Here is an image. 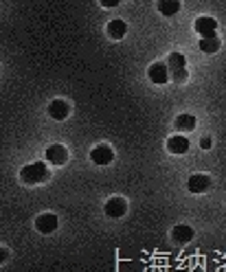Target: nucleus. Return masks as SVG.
I'll return each instance as SVG.
<instances>
[{
    "mask_svg": "<svg viewBox=\"0 0 226 272\" xmlns=\"http://www.w3.org/2000/svg\"><path fill=\"white\" fill-rule=\"evenodd\" d=\"M48 169L44 162H31L27 167L20 169V180L24 185H40V183H46L48 180Z\"/></svg>",
    "mask_w": 226,
    "mask_h": 272,
    "instance_id": "f257e3e1",
    "label": "nucleus"
},
{
    "mask_svg": "<svg viewBox=\"0 0 226 272\" xmlns=\"http://www.w3.org/2000/svg\"><path fill=\"white\" fill-rule=\"evenodd\" d=\"M167 68H169V77H172L176 84H182V81L187 79V60H184L182 53H169Z\"/></svg>",
    "mask_w": 226,
    "mask_h": 272,
    "instance_id": "f03ea898",
    "label": "nucleus"
},
{
    "mask_svg": "<svg viewBox=\"0 0 226 272\" xmlns=\"http://www.w3.org/2000/svg\"><path fill=\"white\" fill-rule=\"evenodd\" d=\"M147 75H149V81H152V84H158V86H160V84H167V79H169V68H167L165 62H156V64L149 66Z\"/></svg>",
    "mask_w": 226,
    "mask_h": 272,
    "instance_id": "7ed1b4c3",
    "label": "nucleus"
},
{
    "mask_svg": "<svg viewBox=\"0 0 226 272\" xmlns=\"http://www.w3.org/2000/svg\"><path fill=\"white\" fill-rule=\"evenodd\" d=\"M209 187H211V178H209L206 174H193L187 180V189L191 193H204Z\"/></svg>",
    "mask_w": 226,
    "mask_h": 272,
    "instance_id": "20e7f679",
    "label": "nucleus"
},
{
    "mask_svg": "<svg viewBox=\"0 0 226 272\" xmlns=\"http://www.w3.org/2000/svg\"><path fill=\"white\" fill-rule=\"evenodd\" d=\"M108 217H123L125 211H127V202L123 197H112V200L106 202V207H103Z\"/></svg>",
    "mask_w": 226,
    "mask_h": 272,
    "instance_id": "39448f33",
    "label": "nucleus"
},
{
    "mask_svg": "<svg viewBox=\"0 0 226 272\" xmlns=\"http://www.w3.org/2000/svg\"><path fill=\"white\" fill-rule=\"evenodd\" d=\"M58 224H60V220H58V215H53V213H44V215H40V217L35 220V228H37L42 235L53 233V230L58 228Z\"/></svg>",
    "mask_w": 226,
    "mask_h": 272,
    "instance_id": "423d86ee",
    "label": "nucleus"
},
{
    "mask_svg": "<svg viewBox=\"0 0 226 272\" xmlns=\"http://www.w3.org/2000/svg\"><path fill=\"white\" fill-rule=\"evenodd\" d=\"M112 158H115V152H112V147H108V145H97L90 152V160L95 165H110Z\"/></svg>",
    "mask_w": 226,
    "mask_h": 272,
    "instance_id": "0eeeda50",
    "label": "nucleus"
},
{
    "mask_svg": "<svg viewBox=\"0 0 226 272\" xmlns=\"http://www.w3.org/2000/svg\"><path fill=\"white\" fill-rule=\"evenodd\" d=\"M215 29H217L215 18L202 15V18H198V20H196V31H198L202 38H213V35H215Z\"/></svg>",
    "mask_w": 226,
    "mask_h": 272,
    "instance_id": "6e6552de",
    "label": "nucleus"
},
{
    "mask_svg": "<svg viewBox=\"0 0 226 272\" xmlns=\"http://www.w3.org/2000/svg\"><path fill=\"white\" fill-rule=\"evenodd\" d=\"M46 160L53 162V165H64L68 160V152L64 145H51L46 150Z\"/></svg>",
    "mask_w": 226,
    "mask_h": 272,
    "instance_id": "1a4fd4ad",
    "label": "nucleus"
},
{
    "mask_svg": "<svg viewBox=\"0 0 226 272\" xmlns=\"http://www.w3.org/2000/svg\"><path fill=\"white\" fill-rule=\"evenodd\" d=\"M68 103L66 101H62V99H55V101H51V105H48V114L55 119V121H64L68 117Z\"/></svg>",
    "mask_w": 226,
    "mask_h": 272,
    "instance_id": "9d476101",
    "label": "nucleus"
},
{
    "mask_svg": "<svg viewBox=\"0 0 226 272\" xmlns=\"http://www.w3.org/2000/svg\"><path fill=\"white\" fill-rule=\"evenodd\" d=\"M167 150L172 154H187L189 152V141L182 134L172 136V138H167Z\"/></svg>",
    "mask_w": 226,
    "mask_h": 272,
    "instance_id": "9b49d317",
    "label": "nucleus"
},
{
    "mask_svg": "<svg viewBox=\"0 0 226 272\" xmlns=\"http://www.w3.org/2000/svg\"><path fill=\"white\" fill-rule=\"evenodd\" d=\"M172 240L178 242V244H187L193 240V228L187 226V224H178L172 228Z\"/></svg>",
    "mask_w": 226,
    "mask_h": 272,
    "instance_id": "f8f14e48",
    "label": "nucleus"
},
{
    "mask_svg": "<svg viewBox=\"0 0 226 272\" xmlns=\"http://www.w3.org/2000/svg\"><path fill=\"white\" fill-rule=\"evenodd\" d=\"M127 33V24H125V20H119V18H115L112 22H108V35L112 38V40H121Z\"/></svg>",
    "mask_w": 226,
    "mask_h": 272,
    "instance_id": "ddd939ff",
    "label": "nucleus"
},
{
    "mask_svg": "<svg viewBox=\"0 0 226 272\" xmlns=\"http://www.w3.org/2000/svg\"><path fill=\"white\" fill-rule=\"evenodd\" d=\"M174 125L178 132H191V130H196V117L193 114H180V117H176Z\"/></svg>",
    "mask_w": 226,
    "mask_h": 272,
    "instance_id": "4468645a",
    "label": "nucleus"
},
{
    "mask_svg": "<svg viewBox=\"0 0 226 272\" xmlns=\"http://www.w3.org/2000/svg\"><path fill=\"white\" fill-rule=\"evenodd\" d=\"M158 11L163 15H176L180 11V0H158Z\"/></svg>",
    "mask_w": 226,
    "mask_h": 272,
    "instance_id": "2eb2a0df",
    "label": "nucleus"
},
{
    "mask_svg": "<svg viewBox=\"0 0 226 272\" xmlns=\"http://www.w3.org/2000/svg\"><path fill=\"white\" fill-rule=\"evenodd\" d=\"M200 48H202V53H217V51H220V38H217V35L202 38V40H200Z\"/></svg>",
    "mask_w": 226,
    "mask_h": 272,
    "instance_id": "dca6fc26",
    "label": "nucleus"
},
{
    "mask_svg": "<svg viewBox=\"0 0 226 272\" xmlns=\"http://www.w3.org/2000/svg\"><path fill=\"white\" fill-rule=\"evenodd\" d=\"M200 147H202V150H211V138L204 136L202 141H200Z\"/></svg>",
    "mask_w": 226,
    "mask_h": 272,
    "instance_id": "f3484780",
    "label": "nucleus"
},
{
    "mask_svg": "<svg viewBox=\"0 0 226 272\" xmlns=\"http://www.w3.org/2000/svg\"><path fill=\"white\" fill-rule=\"evenodd\" d=\"M101 5H103V7H117L119 0H101Z\"/></svg>",
    "mask_w": 226,
    "mask_h": 272,
    "instance_id": "a211bd4d",
    "label": "nucleus"
}]
</instances>
